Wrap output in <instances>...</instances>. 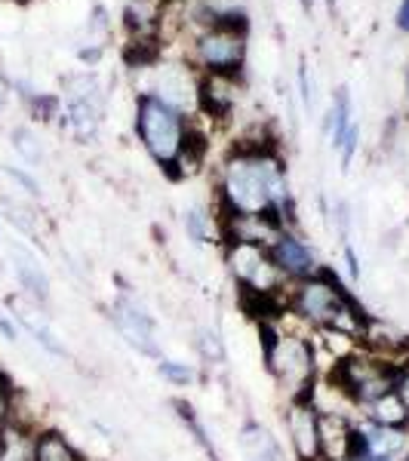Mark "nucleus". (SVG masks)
Returning <instances> with one entry per match:
<instances>
[{"instance_id":"nucleus-1","label":"nucleus","mask_w":409,"mask_h":461,"mask_svg":"<svg viewBox=\"0 0 409 461\" xmlns=\"http://www.w3.org/2000/svg\"><path fill=\"white\" fill-rule=\"evenodd\" d=\"M215 215L234 219H274L280 228H295V203L289 194L286 163L274 139H243L222 158L215 173Z\"/></svg>"},{"instance_id":"nucleus-2","label":"nucleus","mask_w":409,"mask_h":461,"mask_svg":"<svg viewBox=\"0 0 409 461\" xmlns=\"http://www.w3.org/2000/svg\"><path fill=\"white\" fill-rule=\"evenodd\" d=\"M284 314L302 323L304 330H311L314 336L336 332V336L354 339L357 345H363L369 326H373V317L367 314L354 289L345 284L339 271L326 265L311 277L286 286Z\"/></svg>"},{"instance_id":"nucleus-3","label":"nucleus","mask_w":409,"mask_h":461,"mask_svg":"<svg viewBox=\"0 0 409 461\" xmlns=\"http://www.w3.org/2000/svg\"><path fill=\"white\" fill-rule=\"evenodd\" d=\"M259 341H262L265 373L271 375L284 403L308 400L323 378L321 341L314 332L280 311L277 317L259 320Z\"/></svg>"},{"instance_id":"nucleus-4","label":"nucleus","mask_w":409,"mask_h":461,"mask_svg":"<svg viewBox=\"0 0 409 461\" xmlns=\"http://www.w3.org/2000/svg\"><path fill=\"white\" fill-rule=\"evenodd\" d=\"M397 366L400 360H391V357L369 351V348L360 345L354 351L336 357L330 363V369L323 373V378L360 415L367 406H373L376 400H382L385 393L394 391V384H397Z\"/></svg>"},{"instance_id":"nucleus-5","label":"nucleus","mask_w":409,"mask_h":461,"mask_svg":"<svg viewBox=\"0 0 409 461\" xmlns=\"http://www.w3.org/2000/svg\"><path fill=\"white\" fill-rule=\"evenodd\" d=\"M191 130V117L176 111L173 105L160 102L158 95L142 93L136 102V136L142 148L148 151L163 173L169 176V169L176 167L178 154L185 148V139H188Z\"/></svg>"},{"instance_id":"nucleus-6","label":"nucleus","mask_w":409,"mask_h":461,"mask_svg":"<svg viewBox=\"0 0 409 461\" xmlns=\"http://www.w3.org/2000/svg\"><path fill=\"white\" fill-rule=\"evenodd\" d=\"M108 323L114 326V332L136 354L160 360V323L151 314V308L139 299L132 289H117L114 299L108 302Z\"/></svg>"},{"instance_id":"nucleus-7","label":"nucleus","mask_w":409,"mask_h":461,"mask_svg":"<svg viewBox=\"0 0 409 461\" xmlns=\"http://www.w3.org/2000/svg\"><path fill=\"white\" fill-rule=\"evenodd\" d=\"M247 62V34L234 28H204L195 34V65L200 74H228L241 77Z\"/></svg>"},{"instance_id":"nucleus-8","label":"nucleus","mask_w":409,"mask_h":461,"mask_svg":"<svg viewBox=\"0 0 409 461\" xmlns=\"http://www.w3.org/2000/svg\"><path fill=\"white\" fill-rule=\"evenodd\" d=\"M284 434L293 461H323L321 409L314 406L311 397L284 403Z\"/></svg>"},{"instance_id":"nucleus-9","label":"nucleus","mask_w":409,"mask_h":461,"mask_svg":"<svg viewBox=\"0 0 409 461\" xmlns=\"http://www.w3.org/2000/svg\"><path fill=\"white\" fill-rule=\"evenodd\" d=\"M268 256H271L274 267L280 271V277L286 284H295V280H304L311 274H317L323 267L317 249L311 247L308 240L299 234L295 228H284L271 243H268Z\"/></svg>"},{"instance_id":"nucleus-10","label":"nucleus","mask_w":409,"mask_h":461,"mask_svg":"<svg viewBox=\"0 0 409 461\" xmlns=\"http://www.w3.org/2000/svg\"><path fill=\"white\" fill-rule=\"evenodd\" d=\"M197 86L200 74L191 65L163 62L154 68V84L148 93L158 95L160 102L173 105L176 111H182V114H188V111H197Z\"/></svg>"},{"instance_id":"nucleus-11","label":"nucleus","mask_w":409,"mask_h":461,"mask_svg":"<svg viewBox=\"0 0 409 461\" xmlns=\"http://www.w3.org/2000/svg\"><path fill=\"white\" fill-rule=\"evenodd\" d=\"M6 304H10V317L16 320V326L25 336H32V341L41 351H47L50 357H59V360H68V348H65L59 332L50 326V320L43 317V308H37L25 295H10Z\"/></svg>"},{"instance_id":"nucleus-12","label":"nucleus","mask_w":409,"mask_h":461,"mask_svg":"<svg viewBox=\"0 0 409 461\" xmlns=\"http://www.w3.org/2000/svg\"><path fill=\"white\" fill-rule=\"evenodd\" d=\"M10 271L16 277L22 295L34 302L37 308H47L50 299H53V284H50V274L41 265V258L22 243H10Z\"/></svg>"},{"instance_id":"nucleus-13","label":"nucleus","mask_w":409,"mask_h":461,"mask_svg":"<svg viewBox=\"0 0 409 461\" xmlns=\"http://www.w3.org/2000/svg\"><path fill=\"white\" fill-rule=\"evenodd\" d=\"M241 102V80L228 74H200L197 86V111L210 121H228Z\"/></svg>"},{"instance_id":"nucleus-14","label":"nucleus","mask_w":409,"mask_h":461,"mask_svg":"<svg viewBox=\"0 0 409 461\" xmlns=\"http://www.w3.org/2000/svg\"><path fill=\"white\" fill-rule=\"evenodd\" d=\"M237 440H241V449L247 461H286V446L274 434L271 428L262 425L259 419H247L237 430Z\"/></svg>"},{"instance_id":"nucleus-15","label":"nucleus","mask_w":409,"mask_h":461,"mask_svg":"<svg viewBox=\"0 0 409 461\" xmlns=\"http://www.w3.org/2000/svg\"><path fill=\"white\" fill-rule=\"evenodd\" d=\"M34 461H89V456L59 428L43 425L34 434Z\"/></svg>"},{"instance_id":"nucleus-16","label":"nucleus","mask_w":409,"mask_h":461,"mask_svg":"<svg viewBox=\"0 0 409 461\" xmlns=\"http://www.w3.org/2000/svg\"><path fill=\"white\" fill-rule=\"evenodd\" d=\"M167 0H130L123 10V25L132 37H158Z\"/></svg>"},{"instance_id":"nucleus-17","label":"nucleus","mask_w":409,"mask_h":461,"mask_svg":"<svg viewBox=\"0 0 409 461\" xmlns=\"http://www.w3.org/2000/svg\"><path fill=\"white\" fill-rule=\"evenodd\" d=\"M169 406H173V415L178 421H182V428L188 430V437H191V443L197 446L200 452H204L210 461H222L219 456V446H215V440L210 437V428L204 425V419L197 415V409L191 400H185V397H173L169 400Z\"/></svg>"},{"instance_id":"nucleus-18","label":"nucleus","mask_w":409,"mask_h":461,"mask_svg":"<svg viewBox=\"0 0 409 461\" xmlns=\"http://www.w3.org/2000/svg\"><path fill=\"white\" fill-rule=\"evenodd\" d=\"M185 234H188L191 243L197 247H206V243H215L222 247L225 240V230H222V219L215 215V210H206V206H188L182 215Z\"/></svg>"},{"instance_id":"nucleus-19","label":"nucleus","mask_w":409,"mask_h":461,"mask_svg":"<svg viewBox=\"0 0 409 461\" xmlns=\"http://www.w3.org/2000/svg\"><path fill=\"white\" fill-rule=\"evenodd\" d=\"M354 121V102H351V93H348V86H339L336 95H332V105H330V114H326V136H330V145L341 148L348 136H351V130H357Z\"/></svg>"},{"instance_id":"nucleus-20","label":"nucleus","mask_w":409,"mask_h":461,"mask_svg":"<svg viewBox=\"0 0 409 461\" xmlns=\"http://www.w3.org/2000/svg\"><path fill=\"white\" fill-rule=\"evenodd\" d=\"M37 425L13 419V425L0 434V461H34Z\"/></svg>"},{"instance_id":"nucleus-21","label":"nucleus","mask_w":409,"mask_h":461,"mask_svg":"<svg viewBox=\"0 0 409 461\" xmlns=\"http://www.w3.org/2000/svg\"><path fill=\"white\" fill-rule=\"evenodd\" d=\"M65 123L74 132V139L89 142L99 132V102H86V99H68L65 108Z\"/></svg>"},{"instance_id":"nucleus-22","label":"nucleus","mask_w":409,"mask_h":461,"mask_svg":"<svg viewBox=\"0 0 409 461\" xmlns=\"http://www.w3.org/2000/svg\"><path fill=\"white\" fill-rule=\"evenodd\" d=\"M360 415H363V419H369V421H376V425H388V428H409V412H406V406L400 403L397 391L385 393L382 400H376L373 406H367Z\"/></svg>"},{"instance_id":"nucleus-23","label":"nucleus","mask_w":409,"mask_h":461,"mask_svg":"<svg viewBox=\"0 0 409 461\" xmlns=\"http://www.w3.org/2000/svg\"><path fill=\"white\" fill-rule=\"evenodd\" d=\"M154 369H158V375L169 384V388H195L197 378H200L195 363L173 360V357H160V360H154Z\"/></svg>"},{"instance_id":"nucleus-24","label":"nucleus","mask_w":409,"mask_h":461,"mask_svg":"<svg viewBox=\"0 0 409 461\" xmlns=\"http://www.w3.org/2000/svg\"><path fill=\"white\" fill-rule=\"evenodd\" d=\"M13 148H16L19 158L25 163H32V167H41L43 163V145L32 126H16V130H13Z\"/></svg>"},{"instance_id":"nucleus-25","label":"nucleus","mask_w":409,"mask_h":461,"mask_svg":"<svg viewBox=\"0 0 409 461\" xmlns=\"http://www.w3.org/2000/svg\"><path fill=\"white\" fill-rule=\"evenodd\" d=\"M195 348L200 351L206 363H225V345H222L219 332L213 326H200L197 330V339H195Z\"/></svg>"},{"instance_id":"nucleus-26","label":"nucleus","mask_w":409,"mask_h":461,"mask_svg":"<svg viewBox=\"0 0 409 461\" xmlns=\"http://www.w3.org/2000/svg\"><path fill=\"white\" fill-rule=\"evenodd\" d=\"M16 400H19V388L10 382V375L0 369V434L16 419Z\"/></svg>"},{"instance_id":"nucleus-27","label":"nucleus","mask_w":409,"mask_h":461,"mask_svg":"<svg viewBox=\"0 0 409 461\" xmlns=\"http://www.w3.org/2000/svg\"><path fill=\"white\" fill-rule=\"evenodd\" d=\"M341 258H345V284L357 286L360 284V258H357L351 243H341Z\"/></svg>"},{"instance_id":"nucleus-28","label":"nucleus","mask_w":409,"mask_h":461,"mask_svg":"<svg viewBox=\"0 0 409 461\" xmlns=\"http://www.w3.org/2000/svg\"><path fill=\"white\" fill-rule=\"evenodd\" d=\"M394 391H397L400 403H404L406 412H409V357H404V360H400V366H397V384H394Z\"/></svg>"},{"instance_id":"nucleus-29","label":"nucleus","mask_w":409,"mask_h":461,"mask_svg":"<svg viewBox=\"0 0 409 461\" xmlns=\"http://www.w3.org/2000/svg\"><path fill=\"white\" fill-rule=\"evenodd\" d=\"M299 89H302V102H304V108H314V84H311V77H308V62L302 59V65H299Z\"/></svg>"},{"instance_id":"nucleus-30","label":"nucleus","mask_w":409,"mask_h":461,"mask_svg":"<svg viewBox=\"0 0 409 461\" xmlns=\"http://www.w3.org/2000/svg\"><path fill=\"white\" fill-rule=\"evenodd\" d=\"M4 173H6V176H10V178H13V182H19V185H22V188H25V191H28V194H34V197H37V194H41V185H37V182H34V178H32V176H28V173H22V169H16V167H4Z\"/></svg>"},{"instance_id":"nucleus-31","label":"nucleus","mask_w":409,"mask_h":461,"mask_svg":"<svg viewBox=\"0 0 409 461\" xmlns=\"http://www.w3.org/2000/svg\"><path fill=\"white\" fill-rule=\"evenodd\" d=\"M0 336H4L6 341H19V336H22V330L10 314H0Z\"/></svg>"},{"instance_id":"nucleus-32","label":"nucleus","mask_w":409,"mask_h":461,"mask_svg":"<svg viewBox=\"0 0 409 461\" xmlns=\"http://www.w3.org/2000/svg\"><path fill=\"white\" fill-rule=\"evenodd\" d=\"M397 28L404 34H409V0H400V6H397Z\"/></svg>"},{"instance_id":"nucleus-33","label":"nucleus","mask_w":409,"mask_h":461,"mask_svg":"<svg viewBox=\"0 0 409 461\" xmlns=\"http://www.w3.org/2000/svg\"><path fill=\"white\" fill-rule=\"evenodd\" d=\"M6 102H10V86H6V80L0 77V117H4V111H6Z\"/></svg>"},{"instance_id":"nucleus-34","label":"nucleus","mask_w":409,"mask_h":461,"mask_svg":"<svg viewBox=\"0 0 409 461\" xmlns=\"http://www.w3.org/2000/svg\"><path fill=\"white\" fill-rule=\"evenodd\" d=\"M299 6H302L304 13H308V16H311V10H314V0H299Z\"/></svg>"},{"instance_id":"nucleus-35","label":"nucleus","mask_w":409,"mask_h":461,"mask_svg":"<svg viewBox=\"0 0 409 461\" xmlns=\"http://www.w3.org/2000/svg\"><path fill=\"white\" fill-rule=\"evenodd\" d=\"M397 461H409V443H406V449L400 452V458H397Z\"/></svg>"},{"instance_id":"nucleus-36","label":"nucleus","mask_w":409,"mask_h":461,"mask_svg":"<svg viewBox=\"0 0 409 461\" xmlns=\"http://www.w3.org/2000/svg\"><path fill=\"white\" fill-rule=\"evenodd\" d=\"M406 102H409V68H406Z\"/></svg>"},{"instance_id":"nucleus-37","label":"nucleus","mask_w":409,"mask_h":461,"mask_svg":"<svg viewBox=\"0 0 409 461\" xmlns=\"http://www.w3.org/2000/svg\"><path fill=\"white\" fill-rule=\"evenodd\" d=\"M326 4H330V10H332V6H336V0H326Z\"/></svg>"},{"instance_id":"nucleus-38","label":"nucleus","mask_w":409,"mask_h":461,"mask_svg":"<svg viewBox=\"0 0 409 461\" xmlns=\"http://www.w3.org/2000/svg\"><path fill=\"white\" fill-rule=\"evenodd\" d=\"M89 461H108V458H89Z\"/></svg>"}]
</instances>
